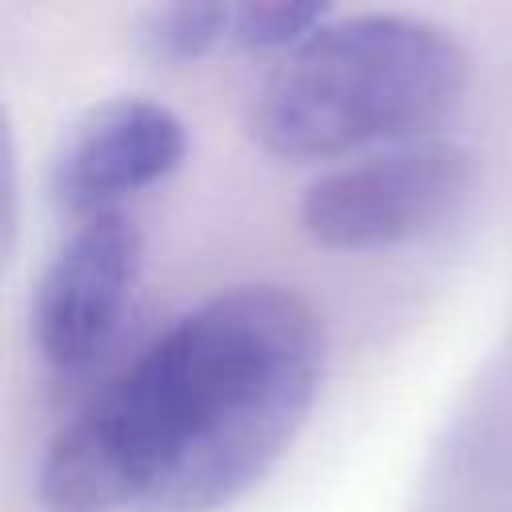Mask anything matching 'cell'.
I'll use <instances>...</instances> for the list:
<instances>
[{
  "label": "cell",
  "instance_id": "obj_1",
  "mask_svg": "<svg viewBox=\"0 0 512 512\" xmlns=\"http://www.w3.org/2000/svg\"><path fill=\"white\" fill-rule=\"evenodd\" d=\"M328 364L324 320L292 288L236 284L176 316L80 412L132 512H216L300 436Z\"/></svg>",
  "mask_w": 512,
  "mask_h": 512
},
{
  "label": "cell",
  "instance_id": "obj_2",
  "mask_svg": "<svg viewBox=\"0 0 512 512\" xmlns=\"http://www.w3.org/2000/svg\"><path fill=\"white\" fill-rule=\"evenodd\" d=\"M468 56L420 16L364 12L328 20L256 88L252 136L284 160H328L368 144H412L460 108Z\"/></svg>",
  "mask_w": 512,
  "mask_h": 512
},
{
  "label": "cell",
  "instance_id": "obj_3",
  "mask_svg": "<svg viewBox=\"0 0 512 512\" xmlns=\"http://www.w3.org/2000/svg\"><path fill=\"white\" fill-rule=\"evenodd\" d=\"M472 188V156L452 140H412L316 176L300 196L304 232L340 252H376L444 228Z\"/></svg>",
  "mask_w": 512,
  "mask_h": 512
},
{
  "label": "cell",
  "instance_id": "obj_4",
  "mask_svg": "<svg viewBox=\"0 0 512 512\" xmlns=\"http://www.w3.org/2000/svg\"><path fill=\"white\" fill-rule=\"evenodd\" d=\"M144 264L140 224L124 212H96L68 228L32 288L36 356L60 372H88L116 340Z\"/></svg>",
  "mask_w": 512,
  "mask_h": 512
},
{
  "label": "cell",
  "instance_id": "obj_5",
  "mask_svg": "<svg viewBox=\"0 0 512 512\" xmlns=\"http://www.w3.org/2000/svg\"><path fill=\"white\" fill-rule=\"evenodd\" d=\"M188 152L184 120L144 96H112L84 108L48 156V200L84 220L120 208L124 196L164 180Z\"/></svg>",
  "mask_w": 512,
  "mask_h": 512
},
{
  "label": "cell",
  "instance_id": "obj_6",
  "mask_svg": "<svg viewBox=\"0 0 512 512\" xmlns=\"http://www.w3.org/2000/svg\"><path fill=\"white\" fill-rule=\"evenodd\" d=\"M232 4H152L132 20V44L152 64H192L228 44Z\"/></svg>",
  "mask_w": 512,
  "mask_h": 512
},
{
  "label": "cell",
  "instance_id": "obj_7",
  "mask_svg": "<svg viewBox=\"0 0 512 512\" xmlns=\"http://www.w3.org/2000/svg\"><path fill=\"white\" fill-rule=\"evenodd\" d=\"M324 24H328V8L324 4H300V0L232 4L228 48H244V52L296 48Z\"/></svg>",
  "mask_w": 512,
  "mask_h": 512
}]
</instances>
